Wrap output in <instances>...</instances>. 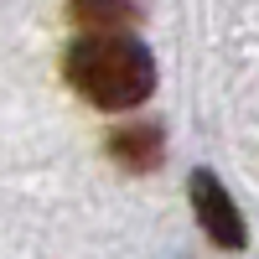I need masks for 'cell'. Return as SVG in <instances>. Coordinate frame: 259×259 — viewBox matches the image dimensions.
<instances>
[{"instance_id":"6da1fadb","label":"cell","mask_w":259,"mask_h":259,"mask_svg":"<svg viewBox=\"0 0 259 259\" xmlns=\"http://www.w3.org/2000/svg\"><path fill=\"white\" fill-rule=\"evenodd\" d=\"M62 73L94 109H135L156 89V62L135 36H78Z\"/></svg>"},{"instance_id":"7a4b0ae2","label":"cell","mask_w":259,"mask_h":259,"mask_svg":"<svg viewBox=\"0 0 259 259\" xmlns=\"http://www.w3.org/2000/svg\"><path fill=\"white\" fill-rule=\"evenodd\" d=\"M192 207H197V223L207 228V239L218 249H244L249 244L244 212H239V202L228 197V187L212 171H192Z\"/></svg>"},{"instance_id":"3957f363","label":"cell","mask_w":259,"mask_h":259,"mask_svg":"<svg viewBox=\"0 0 259 259\" xmlns=\"http://www.w3.org/2000/svg\"><path fill=\"white\" fill-rule=\"evenodd\" d=\"M73 21L89 36H130L140 21V0H73Z\"/></svg>"},{"instance_id":"277c9868","label":"cell","mask_w":259,"mask_h":259,"mask_svg":"<svg viewBox=\"0 0 259 259\" xmlns=\"http://www.w3.org/2000/svg\"><path fill=\"white\" fill-rule=\"evenodd\" d=\"M109 150H114V161H124L130 171H156L161 166V130L156 124H135V130H119V135L109 140Z\"/></svg>"}]
</instances>
